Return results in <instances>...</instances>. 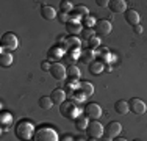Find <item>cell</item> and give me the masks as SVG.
Here are the masks:
<instances>
[{"mask_svg":"<svg viewBox=\"0 0 147 141\" xmlns=\"http://www.w3.org/2000/svg\"><path fill=\"white\" fill-rule=\"evenodd\" d=\"M34 130H36V129H34V125L31 124L30 121H27V119L19 121L16 124V127H14V133H16V136L20 141H31Z\"/></svg>","mask_w":147,"mask_h":141,"instance_id":"1","label":"cell"},{"mask_svg":"<svg viewBox=\"0 0 147 141\" xmlns=\"http://www.w3.org/2000/svg\"><path fill=\"white\" fill-rule=\"evenodd\" d=\"M31 141H59V135L55 129L49 125H41L34 130Z\"/></svg>","mask_w":147,"mask_h":141,"instance_id":"2","label":"cell"},{"mask_svg":"<svg viewBox=\"0 0 147 141\" xmlns=\"http://www.w3.org/2000/svg\"><path fill=\"white\" fill-rule=\"evenodd\" d=\"M59 113H61L63 118L71 119V121L74 119V121H75V119L80 116V108L77 107V102L66 100V102H63V104L59 105Z\"/></svg>","mask_w":147,"mask_h":141,"instance_id":"3","label":"cell"},{"mask_svg":"<svg viewBox=\"0 0 147 141\" xmlns=\"http://www.w3.org/2000/svg\"><path fill=\"white\" fill-rule=\"evenodd\" d=\"M2 50H5V52H13V50H16L17 49V45H19V41H17V36L14 33H5L2 36Z\"/></svg>","mask_w":147,"mask_h":141,"instance_id":"4","label":"cell"},{"mask_svg":"<svg viewBox=\"0 0 147 141\" xmlns=\"http://www.w3.org/2000/svg\"><path fill=\"white\" fill-rule=\"evenodd\" d=\"M94 31L99 38H105V36H110V33L113 31V25L108 19H100L96 22L94 25Z\"/></svg>","mask_w":147,"mask_h":141,"instance_id":"5","label":"cell"},{"mask_svg":"<svg viewBox=\"0 0 147 141\" xmlns=\"http://www.w3.org/2000/svg\"><path fill=\"white\" fill-rule=\"evenodd\" d=\"M121 132H122L121 122L110 121L107 124V127L103 129V136H105V138H110V140H114V138H117V136L121 135Z\"/></svg>","mask_w":147,"mask_h":141,"instance_id":"6","label":"cell"},{"mask_svg":"<svg viewBox=\"0 0 147 141\" xmlns=\"http://www.w3.org/2000/svg\"><path fill=\"white\" fill-rule=\"evenodd\" d=\"M103 129H105V127L100 124L99 121H89L88 129H86V133H88L89 138L99 140V138H102V136H103Z\"/></svg>","mask_w":147,"mask_h":141,"instance_id":"7","label":"cell"},{"mask_svg":"<svg viewBox=\"0 0 147 141\" xmlns=\"http://www.w3.org/2000/svg\"><path fill=\"white\" fill-rule=\"evenodd\" d=\"M85 116L91 121H99V118L102 116V108H100L99 104L96 102H91L85 107Z\"/></svg>","mask_w":147,"mask_h":141,"instance_id":"8","label":"cell"},{"mask_svg":"<svg viewBox=\"0 0 147 141\" xmlns=\"http://www.w3.org/2000/svg\"><path fill=\"white\" fill-rule=\"evenodd\" d=\"M128 107H130V111L133 113V115H144V113L147 111V105L144 104V100H141V99L138 97H133L130 102H128Z\"/></svg>","mask_w":147,"mask_h":141,"instance_id":"9","label":"cell"},{"mask_svg":"<svg viewBox=\"0 0 147 141\" xmlns=\"http://www.w3.org/2000/svg\"><path fill=\"white\" fill-rule=\"evenodd\" d=\"M49 72H50V75L53 77L55 80H64L66 75H67V69H66L64 64H61V63H53Z\"/></svg>","mask_w":147,"mask_h":141,"instance_id":"10","label":"cell"},{"mask_svg":"<svg viewBox=\"0 0 147 141\" xmlns=\"http://www.w3.org/2000/svg\"><path fill=\"white\" fill-rule=\"evenodd\" d=\"M66 30L71 36H77V35H82L83 31V24L82 20H75V19H71L67 24H66Z\"/></svg>","mask_w":147,"mask_h":141,"instance_id":"11","label":"cell"},{"mask_svg":"<svg viewBox=\"0 0 147 141\" xmlns=\"http://www.w3.org/2000/svg\"><path fill=\"white\" fill-rule=\"evenodd\" d=\"M72 16H71V19H75V20H83L85 17H88L89 16V9L86 8V6H82V5H77V6H74V9H72Z\"/></svg>","mask_w":147,"mask_h":141,"instance_id":"12","label":"cell"},{"mask_svg":"<svg viewBox=\"0 0 147 141\" xmlns=\"http://www.w3.org/2000/svg\"><path fill=\"white\" fill-rule=\"evenodd\" d=\"M124 17H125V20H127V24H130L131 27L139 25V19H141V16H139V13L136 11V9H127Z\"/></svg>","mask_w":147,"mask_h":141,"instance_id":"13","label":"cell"},{"mask_svg":"<svg viewBox=\"0 0 147 141\" xmlns=\"http://www.w3.org/2000/svg\"><path fill=\"white\" fill-rule=\"evenodd\" d=\"M50 99H52L53 104L61 105L63 102H66V91L61 89V88H55V89L52 91V94H50Z\"/></svg>","mask_w":147,"mask_h":141,"instance_id":"14","label":"cell"},{"mask_svg":"<svg viewBox=\"0 0 147 141\" xmlns=\"http://www.w3.org/2000/svg\"><path fill=\"white\" fill-rule=\"evenodd\" d=\"M110 9L113 13H125L127 11V2L125 0H111L110 2Z\"/></svg>","mask_w":147,"mask_h":141,"instance_id":"15","label":"cell"},{"mask_svg":"<svg viewBox=\"0 0 147 141\" xmlns=\"http://www.w3.org/2000/svg\"><path fill=\"white\" fill-rule=\"evenodd\" d=\"M64 55H66L64 49L59 47V45H53V47H50V50H49V58L55 60L57 63H59V58H63Z\"/></svg>","mask_w":147,"mask_h":141,"instance_id":"16","label":"cell"},{"mask_svg":"<svg viewBox=\"0 0 147 141\" xmlns=\"http://www.w3.org/2000/svg\"><path fill=\"white\" fill-rule=\"evenodd\" d=\"M64 45L69 49V50H80L82 41H80L77 36H71V35H69V38H66V41H64Z\"/></svg>","mask_w":147,"mask_h":141,"instance_id":"17","label":"cell"},{"mask_svg":"<svg viewBox=\"0 0 147 141\" xmlns=\"http://www.w3.org/2000/svg\"><path fill=\"white\" fill-rule=\"evenodd\" d=\"M41 16H42L45 20H52V19H55V17H57L58 14H57V11H55L53 6L42 5V6H41Z\"/></svg>","mask_w":147,"mask_h":141,"instance_id":"18","label":"cell"},{"mask_svg":"<svg viewBox=\"0 0 147 141\" xmlns=\"http://www.w3.org/2000/svg\"><path fill=\"white\" fill-rule=\"evenodd\" d=\"M88 68H89L91 75H99V74L105 69V63H103V61H100V60H96V61L91 63Z\"/></svg>","mask_w":147,"mask_h":141,"instance_id":"19","label":"cell"},{"mask_svg":"<svg viewBox=\"0 0 147 141\" xmlns=\"http://www.w3.org/2000/svg\"><path fill=\"white\" fill-rule=\"evenodd\" d=\"M11 64H13V55L9 54V52L2 50L0 52V66H2L3 69H6V68H9Z\"/></svg>","mask_w":147,"mask_h":141,"instance_id":"20","label":"cell"},{"mask_svg":"<svg viewBox=\"0 0 147 141\" xmlns=\"http://www.w3.org/2000/svg\"><path fill=\"white\" fill-rule=\"evenodd\" d=\"M114 110H116L117 115L125 116L128 111H130V107H128V102H125V100H117L116 104H114Z\"/></svg>","mask_w":147,"mask_h":141,"instance_id":"21","label":"cell"},{"mask_svg":"<svg viewBox=\"0 0 147 141\" xmlns=\"http://www.w3.org/2000/svg\"><path fill=\"white\" fill-rule=\"evenodd\" d=\"M78 89L82 91L86 97L92 96V93H94V86H92V83H89V82H78Z\"/></svg>","mask_w":147,"mask_h":141,"instance_id":"22","label":"cell"},{"mask_svg":"<svg viewBox=\"0 0 147 141\" xmlns=\"http://www.w3.org/2000/svg\"><path fill=\"white\" fill-rule=\"evenodd\" d=\"M80 60L85 63H88V64H91L92 61H96V54H94V50H91V49H86L85 52H82V55H80Z\"/></svg>","mask_w":147,"mask_h":141,"instance_id":"23","label":"cell"},{"mask_svg":"<svg viewBox=\"0 0 147 141\" xmlns=\"http://www.w3.org/2000/svg\"><path fill=\"white\" fill-rule=\"evenodd\" d=\"M74 124H75V129L77 130H86V129H88L89 122H88V118L83 115V116H78V118L74 121Z\"/></svg>","mask_w":147,"mask_h":141,"instance_id":"24","label":"cell"},{"mask_svg":"<svg viewBox=\"0 0 147 141\" xmlns=\"http://www.w3.org/2000/svg\"><path fill=\"white\" fill-rule=\"evenodd\" d=\"M67 77L71 80H74V82H78V79H80V69H78V66H75V64L69 66V68H67Z\"/></svg>","mask_w":147,"mask_h":141,"instance_id":"25","label":"cell"},{"mask_svg":"<svg viewBox=\"0 0 147 141\" xmlns=\"http://www.w3.org/2000/svg\"><path fill=\"white\" fill-rule=\"evenodd\" d=\"M38 104H39V107L42 108V110H50L52 105H53V102H52V99H50V97L42 96V97L39 99V102H38Z\"/></svg>","mask_w":147,"mask_h":141,"instance_id":"26","label":"cell"},{"mask_svg":"<svg viewBox=\"0 0 147 141\" xmlns=\"http://www.w3.org/2000/svg\"><path fill=\"white\" fill-rule=\"evenodd\" d=\"M108 56H110V50L105 47H99L97 49V54H96V58L100 60V61H103V60H107Z\"/></svg>","mask_w":147,"mask_h":141,"instance_id":"27","label":"cell"},{"mask_svg":"<svg viewBox=\"0 0 147 141\" xmlns=\"http://www.w3.org/2000/svg\"><path fill=\"white\" fill-rule=\"evenodd\" d=\"M86 42H88V47L91 49V50H94V49H99V45H100V38L96 35V36H92L89 41H86Z\"/></svg>","mask_w":147,"mask_h":141,"instance_id":"28","label":"cell"},{"mask_svg":"<svg viewBox=\"0 0 147 141\" xmlns=\"http://www.w3.org/2000/svg\"><path fill=\"white\" fill-rule=\"evenodd\" d=\"M0 121H2V127L9 125V124L13 122V115H11V113H2V118H0Z\"/></svg>","mask_w":147,"mask_h":141,"instance_id":"29","label":"cell"},{"mask_svg":"<svg viewBox=\"0 0 147 141\" xmlns=\"http://www.w3.org/2000/svg\"><path fill=\"white\" fill-rule=\"evenodd\" d=\"M92 36H96V31H94V28H85V30L82 31V38L85 41H89Z\"/></svg>","mask_w":147,"mask_h":141,"instance_id":"30","label":"cell"},{"mask_svg":"<svg viewBox=\"0 0 147 141\" xmlns=\"http://www.w3.org/2000/svg\"><path fill=\"white\" fill-rule=\"evenodd\" d=\"M96 22H97V20L94 19L92 16H88V17H85V19L82 20V24H83V25H85L86 28H94V25H96Z\"/></svg>","mask_w":147,"mask_h":141,"instance_id":"31","label":"cell"},{"mask_svg":"<svg viewBox=\"0 0 147 141\" xmlns=\"http://www.w3.org/2000/svg\"><path fill=\"white\" fill-rule=\"evenodd\" d=\"M72 9H74V6H72V3H69L67 0H64V2H61V11L63 13H72Z\"/></svg>","mask_w":147,"mask_h":141,"instance_id":"32","label":"cell"},{"mask_svg":"<svg viewBox=\"0 0 147 141\" xmlns=\"http://www.w3.org/2000/svg\"><path fill=\"white\" fill-rule=\"evenodd\" d=\"M57 17L59 19V22H63V24H64V25H66V24L69 22V20H71V16H69L67 13H63V11H59V14H58Z\"/></svg>","mask_w":147,"mask_h":141,"instance_id":"33","label":"cell"},{"mask_svg":"<svg viewBox=\"0 0 147 141\" xmlns=\"http://www.w3.org/2000/svg\"><path fill=\"white\" fill-rule=\"evenodd\" d=\"M96 3L100 6V8H107V6H110V2H108V0H96Z\"/></svg>","mask_w":147,"mask_h":141,"instance_id":"34","label":"cell"},{"mask_svg":"<svg viewBox=\"0 0 147 141\" xmlns=\"http://www.w3.org/2000/svg\"><path fill=\"white\" fill-rule=\"evenodd\" d=\"M50 68H52V64L47 61V60L41 63V69H42V70H50Z\"/></svg>","mask_w":147,"mask_h":141,"instance_id":"35","label":"cell"},{"mask_svg":"<svg viewBox=\"0 0 147 141\" xmlns=\"http://www.w3.org/2000/svg\"><path fill=\"white\" fill-rule=\"evenodd\" d=\"M133 31H135V33H138V35H141L142 33V27L141 25H135V27H133Z\"/></svg>","mask_w":147,"mask_h":141,"instance_id":"36","label":"cell"},{"mask_svg":"<svg viewBox=\"0 0 147 141\" xmlns=\"http://www.w3.org/2000/svg\"><path fill=\"white\" fill-rule=\"evenodd\" d=\"M61 141H75V140H74L71 135H66V136H64V138H63Z\"/></svg>","mask_w":147,"mask_h":141,"instance_id":"37","label":"cell"},{"mask_svg":"<svg viewBox=\"0 0 147 141\" xmlns=\"http://www.w3.org/2000/svg\"><path fill=\"white\" fill-rule=\"evenodd\" d=\"M113 141H128V140H125L124 136H117V138H114Z\"/></svg>","mask_w":147,"mask_h":141,"instance_id":"38","label":"cell"},{"mask_svg":"<svg viewBox=\"0 0 147 141\" xmlns=\"http://www.w3.org/2000/svg\"><path fill=\"white\" fill-rule=\"evenodd\" d=\"M100 141H113V140H110V138H102Z\"/></svg>","mask_w":147,"mask_h":141,"instance_id":"39","label":"cell"},{"mask_svg":"<svg viewBox=\"0 0 147 141\" xmlns=\"http://www.w3.org/2000/svg\"><path fill=\"white\" fill-rule=\"evenodd\" d=\"M75 141H85V140H83V138H77Z\"/></svg>","mask_w":147,"mask_h":141,"instance_id":"40","label":"cell"},{"mask_svg":"<svg viewBox=\"0 0 147 141\" xmlns=\"http://www.w3.org/2000/svg\"><path fill=\"white\" fill-rule=\"evenodd\" d=\"M88 141H97V140H92V138H89V140H88Z\"/></svg>","mask_w":147,"mask_h":141,"instance_id":"41","label":"cell"},{"mask_svg":"<svg viewBox=\"0 0 147 141\" xmlns=\"http://www.w3.org/2000/svg\"><path fill=\"white\" fill-rule=\"evenodd\" d=\"M133 141H139V140H133Z\"/></svg>","mask_w":147,"mask_h":141,"instance_id":"42","label":"cell"}]
</instances>
